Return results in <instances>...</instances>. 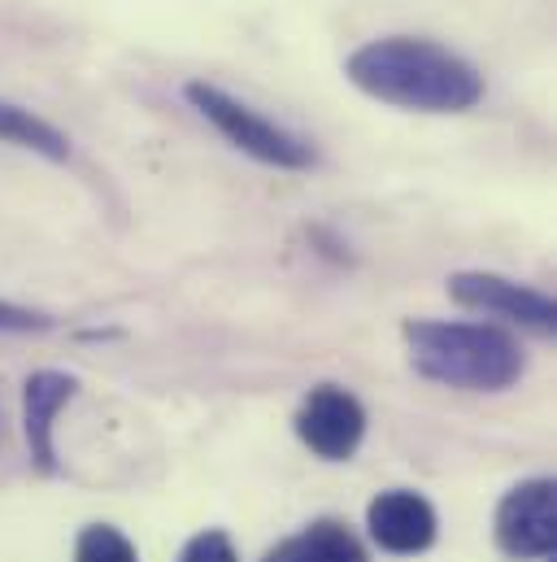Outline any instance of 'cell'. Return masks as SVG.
<instances>
[{
	"instance_id": "obj_1",
	"label": "cell",
	"mask_w": 557,
	"mask_h": 562,
	"mask_svg": "<svg viewBox=\"0 0 557 562\" xmlns=\"http://www.w3.org/2000/svg\"><path fill=\"white\" fill-rule=\"evenodd\" d=\"M344 75L357 92L414 114H466L484 101L479 66L422 35H384L353 48Z\"/></svg>"
},
{
	"instance_id": "obj_2",
	"label": "cell",
	"mask_w": 557,
	"mask_h": 562,
	"mask_svg": "<svg viewBox=\"0 0 557 562\" xmlns=\"http://www.w3.org/2000/svg\"><path fill=\"white\" fill-rule=\"evenodd\" d=\"M401 336L418 375L457 393H505L527 371L523 345L492 323L410 318Z\"/></svg>"
},
{
	"instance_id": "obj_3",
	"label": "cell",
	"mask_w": 557,
	"mask_h": 562,
	"mask_svg": "<svg viewBox=\"0 0 557 562\" xmlns=\"http://www.w3.org/2000/svg\"><path fill=\"white\" fill-rule=\"evenodd\" d=\"M183 101H187L223 140L236 144L240 153H249V157L262 161V166H275V170H309V166L318 161L309 140H300L296 132L278 127L275 119L258 114L253 105H245L240 97L223 92L218 83L192 79V83H183Z\"/></svg>"
},
{
	"instance_id": "obj_4",
	"label": "cell",
	"mask_w": 557,
	"mask_h": 562,
	"mask_svg": "<svg viewBox=\"0 0 557 562\" xmlns=\"http://www.w3.org/2000/svg\"><path fill=\"white\" fill-rule=\"evenodd\" d=\"M448 296L466 310H479V314H492V318H505V323H519V327H532L541 336H554L557 327V305L549 292L532 288V283H514L505 276H488V271H457L448 280Z\"/></svg>"
},
{
	"instance_id": "obj_5",
	"label": "cell",
	"mask_w": 557,
	"mask_h": 562,
	"mask_svg": "<svg viewBox=\"0 0 557 562\" xmlns=\"http://www.w3.org/2000/svg\"><path fill=\"white\" fill-rule=\"evenodd\" d=\"M296 436L305 449H314L327 462H344L357 453L366 436V411L362 402L340 384H318L296 411Z\"/></svg>"
},
{
	"instance_id": "obj_6",
	"label": "cell",
	"mask_w": 557,
	"mask_h": 562,
	"mask_svg": "<svg viewBox=\"0 0 557 562\" xmlns=\"http://www.w3.org/2000/svg\"><path fill=\"white\" fill-rule=\"evenodd\" d=\"M497 546L510 559H549L557 546L554 480H527L497 506Z\"/></svg>"
},
{
	"instance_id": "obj_7",
	"label": "cell",
	"mask_w": 557,
	"mask_h": 562,
	"mask_svg": "<svg viewBox=\"0 0 557 562\" xmlns=\"http://www.w3.org/2000/svg\"><path fill=\"white\" fill-rule=\"evenodd\" d=\"M366 528L388 554H422L435 541V510L410 488H388L371 502Z\"/></svg>"
},
{
	"instance_id": "obj_8",
	"label": "cell",
	"mask_w": 557,
	"mask_h": 562,
	"mask_svg": "<svg viewBox=\"0 0 557 562\" xmlns=\"http://www.w3.org/2000/svg\"><path fill=\"white\" fill-rule=\"evenodd\" d=\"M75 393L79 380L61 371H35L26 380V440H31V458L44 471H53V419Z\"/></svg>"
},
{
	"instance_id": "obj_9",
	"label": "cell",
	"mask_w": 557,
	"mask_h": 562,
	"mask_svg": "<svg viewBox=\"0 0 557 562\" xmlns=\"http://www.w3.org/2000/svg\"><path fill=\"white\" fill-rule=\"evenodd\" d=\"M266 562H366V550L357 546V537L344 524H314L287 541H278L266 554Z\"/></svg>"
},
{
	"instance_id": "obj_10",
	"label": "cell",
	"mask_w": 557,
	"mask_h": 562,
	"mask_svg": "<svg viewBox=\"0 0 557 562\" xmlns=\"http://www.w3.org/2000/svg\"><path fill=\"white\" fill-rule=\"evenodd\" d=\"M0 144H18V148H31L48 161H66L70 157V140L66 132H57L48 119L22 110V105H9L0 101Z\"/></svg>"
},
{
	"instance_id": "obj_11",
	"label": "cell",
	"mask_w": 557,
	"mask_h": 562,
	"mask_svg": "<svg viewBox=\"0 0 557 562\" xmlns=\"http://www.w3.org/2000/svg\"><path fill=\"white\" fill-rule=\"evenodd\" d=\"M75 562H139V559H136V546H132L118 528L96 524V528H88V532L79 537Z\"/></svg>"
},
{
	"instance_id": "obj_12",
	"label": "cell",
	"mask_w": 557,
	"mask_h": 562,
	"mask_svg": "<svg viewBox=\"0 0 557 562\" xmlns=\"http://www.w3.org/2000/svg\"><path fill=\"white\" fill-rule=\"evenodd\" d=\"M179 562H240L236 559V546L227 532H201L187 541V550L179 554Z\"/></svg>"
},
{
	"instance_id": "obj_13",
	"label": "cell",
	"mask_w": 557,
	"mask_h": 562,
	"mask_svg": "<svg viewBox=\"0 0 557 562\" xmlns=\"http://www.w3.org/2000/svg\"><path fill=\"white\" fill-rule=\"evenodd\" d=\"M48 327H53L48 314L13 305V301H0V331H48Z\"/></svg>"
},
{
	"instance_id": "obj_14",
	"label": "cell",
	"mask_w": 557,
	"mask_h": 562,
	"mask_svg": "<svg viewBox=\"0 0 557 562\" xmlns=\"http://www.w3.org/2000/svg\"><path fill=\"white\" fill-rule=\"evenodd\" d=\"M4 423L9 419H4V406H0V449H4Z\"/></svg>"
}]
</instances>
